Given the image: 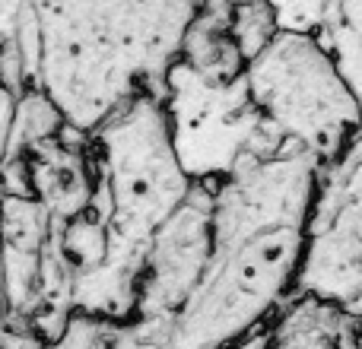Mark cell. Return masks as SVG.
I'll use <instances>...</instances> for the list:
<instances>
[{
  "label": "cell",
  "instance_id": "obj_8",
  "mask_svg": "<svg viewBox=\"0 0 362 349\" xmlns=\"http://www.w3.org/2000/svg\"><path fill=\"white\" fill-rule=\"evenodd\" d=\"M232 4H197L178 48V64L213 86H229L245 76V57L229 35Z\"/></svg>",
  "mask_w": 362,
  "mask_h": 349
},
{
  "label": "cell",
  "instance_id": "obj_4",
  "mask_svg": "<svg viewBox=\"0 0 362 349\" xmlns=\"http://www.w3.org/2000/svg\"><path fill=\"white\" fill-rule=\"evenodd\" d=\"M245 89L274 143L299 146L318 165L337 162L362 134V114L315 35L276 32L245 64Z\"/></svg>",
  "mask_w": 362,
  "mask_h": 349
},
{
  "label": "cell",
  "instance_id": "obj_2",
  "mask_svg": "<svg viewBox=\"0 0 362 349\" xmlns=\"http://www.w3.org/2000/svg\"><path fill=\"white\" fill-rule=\"evenodd\" d=\"M197 4H45L35 6L42 61L38 89L70 131L93 137L137 95L165 99Z\"/></svg>",
  "mask_w": 362,
  "mask_h": 349
},
{
  "label": "cell",
  "instance_id": "obj_10",
  "mask_svg": "<svg viewBox=\"0 0 362 349\" xmlns=\"http://www.w3.org/2000/svg\"><path fill=\"white\" fill-rule=\"evenodd\" d=\"M340 229L362 242V134L331 165H321L308 229Z\"/></svg>",
  "mask_w": 362,
  "mask_h": 349
},
{
  "label": "cell",
  "instance_id": "obj_17",
  "mask_svg": "<svg viewBox=\"0 0 362 349\" xmlns=\"http://www.w3.org/2000/svg\"><path fill=\"white\" fill-rule=\"evenodd\" d=\"M0 200H4V191H0Z\"/></svg>",
  "mask_w": 362,
  "mask_h": 349
},
{
  "label": "cell",
  "instance_id": "obj_6",
  "mask_svg": "<svg viewBox=\"0 0 362 349\" xmlns=\"http://www.w3.org/2000/svg\"><path fill=\"white\" fill-rule=\"evenodd\" d=\"M219 181H194L185 203L150 238L137 280V305L131 321L175 318L210 257V216Z\"/></svg>",
  "mask_w": 362,
  "mask_h": 349
},
{
  "label": "cell",
  "instance_id": "obj_14",
  "mask_svg": "<svg viewBox=\"0 0 362 349\" xmlns=\"http://www.w3.org/2000/svg\"><path fill=\"white\" fill-rule=\"evenodd\" d=\"M112 331L115 324H108V321H95L74 312L61 340L45 349H112Z\"/></svg>",
  "mask_w": 362,
  "mask_h": 349
},
{
  "label": "cell",
  "instance_id": "obj_5",
  "mask_svg": "<svg viewBox=\"0 0 362 349\" xmlns=\"http://www.w3.org/2000/svg\"><path fill=\"white\" fill-rule=\"evenodd\" d=\"M163 108L175 156L191 181H223L242 156H274L283 150L251 108L245 76L213 86L175 61L165 73Z\"/></svg>",
  "mask_w": 362,
  "mask_h": 349
},
{
  "label": "cell",
  "instance_id": "obj_15",
  "mask_svg": "<svg viewBox=\"0 0 362 349\" xmlns=\"http://www.w3.org/2000/svg\"><path fill=\"white\" fill-rule=\"evenodd\" d=\"M327 4H293V6H276V32H293V35H318L321 23H325Z\"/></svg>",
  "mask_w": 362,
  "mask_h": 349
},
{
  "label": "cell",
  "instance_id": "obj_3",
  "mask_svg": "<svg viewBox=\"0 0 362 349\" xmlns=\"http://www.w3.org/2000/svg\"><path fill=\"white\" fill-rule=\"evenodd\" d=\"M99 165L93 206L108 229V254L144 261L156 229L185 203L194 181L181 169L163 102L137 95L93 134Z\"/></svg>",
  "mask_w": 362,
  "mask_h": 349
},
{
  "label": "cell",
  "instance_id": "obj_13",
  "mask_svg": "<svg viewBox=\"0 0 362 349\" xmlns=\"http://www.w3.org/2000/svg\"><path fill=\"white\" fill-rule=\"evenodd\" d=\"M229 35L238 45V51H242L245 64L255 61L270 45V38L276 35L274 4H232Z\"/></svg>",
  "mask_w": 362,
  "mask_h": 349
},
{
  "label": "cell",
  "instance_id": "obj_12",
  "mask_svg": "<svg viewBox=\"0 0 362 349\" xmlns=\"http://www.w3.org/2000/svg\"><path fill=\"white\" fill-rule=\"evenodd\" d=\"M64 118L51 99L42 93L38 86L25 89L13 105V118H10V134H6V153L4 159H19L32 150V146L54 140L64 131Z\"/></svg>",
  "mask_w": 362,
  "mask_h": 349
},
{
  "label": "cell",
  "instance_id": "obj_7",
  "mask_svg": "<svg viewBox=\"0 0 362 349\" xmlns=\"http://www.w3.org/2000/svg\"><path fill=\"white\" fill-rule=\"evenodd\" d=\"M25 165H29L32 200H38L54 223H70L93 206L99 165L89 137L64 127L54 140L32 146L25 153Z\"/></svg>",
  "mask_w": 362,
  "mask_h": 349
},
{
  "label": "cell",
  "instance_id": "obj_16",
  "mask_svg": "<svg viewBox=\"0 0 362 349\" xmlns=\"http://www.w3.org/2000/svg\"><path fill=\"white\" fill-rule=\"evenodd\" d=\"M264 340H267V327H264V331H257V333H251V337H245L242 343H235L229 349H264Z\"/></svg>",
  "mask_w": 362,
  "mask_h": 349
},
{
  "label": "cell",
  "instance_id": "obj_11",
  "mask_svg": "<svg viewBox=\"0 0 362 349\" xmlns=\"http://www.w3.org/2000/svg\"><path fill=\"white\" fill-rule=\"evenodd\" d=\"M362 114V4H327L318 35Z\"/></svg>",
  "mask_w": 362,
  "mask_h": 349
},
{
  "label": "cell",
  "instance_id": "obj_1",
  "mask_svg": "<svg viewBox=\"0 0 362 349\" xmlns=\"http://www.w3.org/2000/svg\"><path fill=\"white\" fill-rule=\"evenodd\" d=\"M318 172V159L286 143L274 156H242L219 181L206 270L165 349H229L274 321L305 251Z\"/></svg>",
  "mask_w": 362,
  "mask_h": 349
},
{
  "label": "cell",
  "instance_id": "obj_9",
  "mask_svg": "<svg viewBox=\"0 0 362 349\" xmlns=\"http://www.w3.org/2000/svg\"><path fill=\"white\" fill-rule=\"evenodd\" d=\"M356 327V318L321 299H286L267 324L264 349H344Z\"/></svg>",
  "mask_w": 362,
  "mask_h": 349
}]
</instances>
